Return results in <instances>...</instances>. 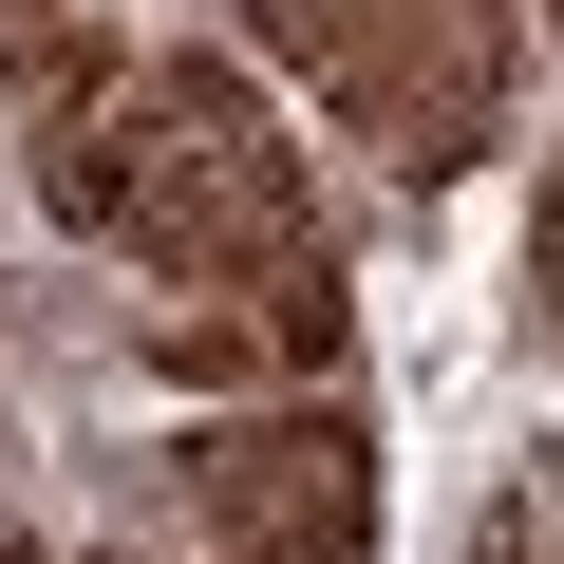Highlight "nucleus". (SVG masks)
<instances>
[{
    "instance_id": "obj_1",
    "label": "nucleus",
    "mask_w": 564,
    "mask_h": 564,
    "mask_svg": "<svg viewBox=\"0 0 564 564\" xmlns=\"http://www.w3.org/2000/svg\"><path fill=\"white\" fill-rule=\"evenodd\" d=\"M39 207L76 245H132V282H170L132 321V358L170 395L339 377V245H321L302 132H282V95L245 57H132L95 95V132L39 151Z\"/></svg>"
},
{
    "instance_id": "obj_2",
    "label": "nucleus",
    "mask_w": 564,
    "mask_h": 564,
    "mask_svg": "<svg viewBox=\"0 0 564 564\" xmlns=\"http://www.w3.org/2000/svg\"><path fill=\"white\" fill-rule=\"evenodd\" d=\"M339 132H377L414 188H452L508 113V0H245Z\"/></svg>"
},
{
    "instance_id": "obj_3",
    "label": "nucleus",
    "mask_w": 564,
    "mask_h": 564,
    "mask_svg": "<svg viewBox=\"0 0 564 564\" xmlns=\"http://www.w3.org/2000/svg\"><path fill=\"white\" fill-rule=\"evenodd\" d=\"M207 564H377V433L339 395H226L170 452Z\"/></svg>"
},
{
    "instance_id": "obj_4",
    "label": "nucleus",
    "mask_w": 564,
    "mask_h": 564,
    "mask_svg": "<svg viewBox=\"0 0 564 564\" xmlns=\"http://www.w3.org/2000/svg\"><path fill=\"white\" fill-rule=\"evenodd\" d=\"M113 76H132L113 0H0V95H20V170H39V151H76Z\"/></svg>"
},
{
    "instance_id": "obj_5",
    "label": "nucleus",
    "mask_w": 564,
    "mask_h": 564,
    "mask_svg": "<svg viewBox=\"0 0 564 564\" xmlns=\"http://www.w3.org/2000/svg\"><path fill=\"white\" fill-rule=\"evenodd\" d=\"M470 564H564V452H527V470L489 489V527H470Z\"/></svg>"
},
{
    "instance_id": "obj_6",
    "label": "nucleus",
    "mask_w": 564,
    "mask_h": 564,
    "mask_svg": "<svg viewBox=\"0 0 564 564\" xmlns=\"http://www.w3.org/2000/svg\"><path fill=\"white\" fill-rule=\"evenodd\" d=\"M527 282H545V339H564V151H545V207H527Z\"/></svg>"
},
{
    "instance_id": "obj_7",
    "label": "nucleus",
    "mask_w": 564,
    "mask_h": 564,
    "mask_svg": "<svg viewBox=\"0 0 564 564\" xmlns=\"http://www.w3.org/2000/svg\"><path fill=\"white\" fill-rule=\"evenodd\" d=\"M0 564H39V545H0Z\"/></svg>"
},
{
    "instance_id": "obj_8",
    "label": "nucleus",
    "mask_w": 564,
    "mask_h": 564,
    "mask_svg": "<svg viewBox=\"0 0 564 564\" xmlns=\"http://www.w3.org/2000/svg\"><path fill=\"white\" fill-rule=\"evenodd\" d=\"M545 20H564V0H545Z\"/></svg>"
}]
</instances>
